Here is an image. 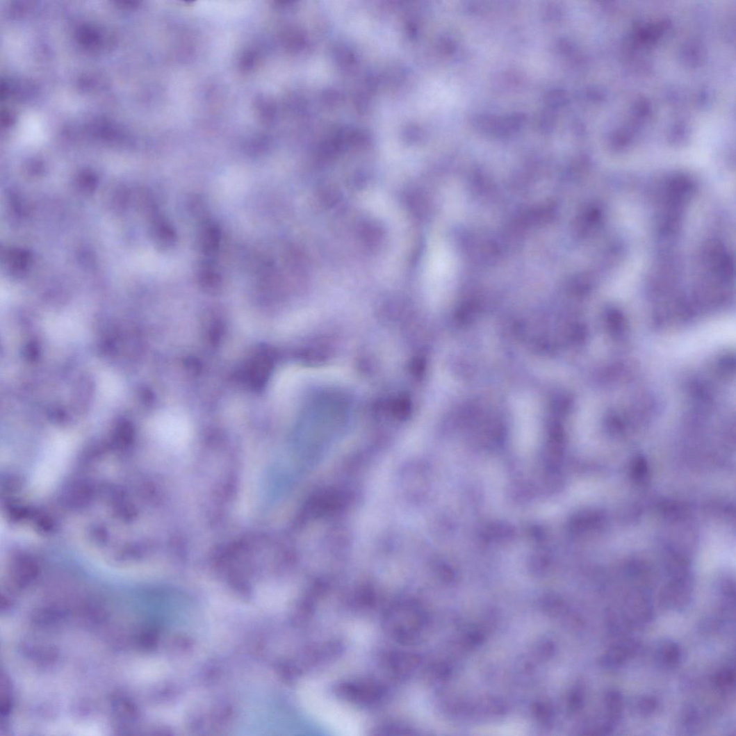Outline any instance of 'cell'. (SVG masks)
Segmentation results:
<instances>
[{
  "label": "cell",
  "mask_w": 736,
  "mask_h": 736,
  "mask_svg": "<svg viewBox=\"0 0 736 736\" xmlns=\"http://www.w3.org/2000/svg\"><path fill=\"white\" fill-rule=\"evenodd\" d=\"M656 657L662 667L672 669L678 667L682 662V651L678 643L664 641L657 648Z\"/></svg>",
  "instance_id": "obj_7"
},
{
  "label": "cell",
  "mask_w": 736,
  "mask_h": 736,
  "mask_svg": "<svg viewBox=\"0 0 736 736\" xmlns=\"http://www.w3.org/2000/svg\"><path fill=\"white\" fill-rule=\"evenodd\" d=\"M221 240L220 226L210 220L202 221L198 238L199 248L202 254L207 257L214 256L220 249Z\"/></svg>",
  "instance_id": "obj_5"
},
{
  "label": "cell",
  "mask_w": 736,
  "mask_h": 736,
  "mask_svg": "<svg viewBox=\"0 0 736 736\" xmlns=\"http://www.w3.org/2000/svg\"><path fill=\"white\" fill-rule=\"evenodd\" d=\"M661 599L667 608L680 611L689 603L690 593L685 584L678 582L667 588Z\"/></svg>",
  "instance_id": "obj_6"
},
{
  "label": "cell",
  "mask_w": 736,
  "mask_h": 736,
  "mask_svg": "<svg viewBox=\"0 0 736 736\" xmlns=\"http://www.w3.org/2000/svg\"><path fill=\"white\" fill-rule=\"evenodd\" d=\"M637 708L642 716L649 717L657 711L659 701L653 696H644L638 701Z\"/></svg>",
  "instance_id": "obj_11"
},
{
  "label": "cell",
  "mask_w": 736,
  "mask_h": 736,
  "mask_svg": "<svg viewBox=\"0 0 736 736\" xmlns=\"http://www.w3.org/2000/svg\"><path fill=\"white\" fill-rule=\"evenodd\" d=\"M312 702L320 719L334 730L347 735H357L363 730L361 720L355 713L321 693L315 695Z\"/></svg>",
  "instance_id": "obj_1"
},
{
  "label": "cell",
  "mask_w": 736,
  "mask_h": 736,
  "mask_svg": "<svg viewBox=\"0 0 736 736\" xmlns=\"http://www.w3.org/2000/svg\"><path fill=\"white\" fill-rule=\"evenodd\" d=\"M604 701L607 721L615 726L620 721L623 709L622 694L617 689H610L605 694Z\"/></svg>",
  "instance_id": "obj_8"
},
{
  "label": "cell",
  "mask_w": 736,
  "mask_h": 736,
  "mask_svg": "<svg viewBox=\"0 0 736 736\" xmlns=\"http://www.w3.org/2000/svg\"><path fill=\"white\" fill-rule=\"evenodd\" d=\"M159 434L166 446L180 449L187 444L191 432L186 418L179 413H172L163 419Z\"/></svg>",
  "instance_id": "obj_2"
},
{
  "label": "cell",
  "mask_w": 736,
  "mask_h": 736,
  "mask_svg": "<svg viewBox=\"0 0 736 736\" xmlns=\"http://www.w3.org/2000/svg\"><path fill=\"white\" fill-rule=\"evenodd\" d=\"M717 688L723 692L732 690L735 687V674L733 667H725L719 671L714 680Z\"/></svg>",
  "instance_id": "obj_10"
},
{
  "label": "cell",
  "mask_w": 736,
  "mask_h": 736,
  "mask_svg": "<svg viewBox=\"0 0 736 736\" xmlns=\"http://www.w3.org/2000/svg\"><path fill=\"white\" fill-rule=\"evenodd\" d=\"M653 603L648 598L639 594L627 599L622 614L630 626H642L653 619Z\"/></svg>",
  "instance_id": "obj_4"
},
{
  "label": "cell",
  "mask_w": 736,
  "mask_h": 736,
  "mask_svg": "<svg viewBox=\"0 0 736 736\" xmlns=\"http://www.w3.org/2000/svg\"><path fill=\"white\" fill-rule=\"evenodd\" d=\"M197 277L200 286L206 290L215 291L222 286L221 273L212 263L202 264L198 270Z\"/></svg>",
  "instance_id": "obj_9"
},
{
  "label": "cell",
  "mask_w": 736,
  "mask_h": 736,
  "mask_svg": "<svg viewBox=\"0 0 736 736\" xmlns=\"http://www.w3.org/2000/svg\"><path fill=\"white\" fill-rule=\"evenodd\" d=\"M640 644L632 639H626L610 647L600 660L601 666L608 669L621 668L639 653Z\"/></svg>",
  "instance_id": "obj_3"
},
{
  "label": "cell",
  "mask_w": 736,
  "mask_h": 736,
  "mask_svg": "<svg viewBox=\"0 0 736 736\" xmlns=\"http://www.w3.org/2000/svg\"><path fill=\"white\" fill-rule=\"evenodd\" d=\"M189 210L193 214L197 217L199 219H202V221L206 220L204 219V215H205V207L204 206V202L198 197H193L188 202Z\"/></svg>",
  "instance_id": "obj_12"
}]
</instances>
